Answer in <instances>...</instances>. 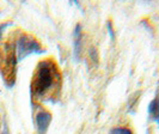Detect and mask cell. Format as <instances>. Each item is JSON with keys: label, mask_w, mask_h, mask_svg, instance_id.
Segmentation results:
<instances>
[{"label": "cell", "mask_w": 159, "mask_h": 134, "mask_svg": "<svg viewBox=\"0 0 159 134\" xmlns=\"http://www.w3.org/2000/svg\"><path fill=\"white\" fill-rule=\"evenodd\" d=\"M60 74L56 65L52 60L41 61L34 74L31 90L34 97L46 98L53 96L54 90L59 87Z\"/></svg>", "instance_id": "6da1fadb"}, {"label": "cell", "mask_w": 159, "mask_h": 134, "mask_svg": "<svg viewBox=\"0 0 159 134\" xmlns=\"http://www.w3.org/2000/svg\"><path fill=\"white\" fill-rule=\"evenodd\" d=\"M43 49L36 39L29 35L19 36L16 42V54L18 60H23L31 54H41Z\"/></svg>", "instance_id": "7a4b0ae2"}, {"label": "cell", "mask_w": 159, "mask_h": 134, "mask_svg": "<svg viewBox=\"0 0 159 134\" xmlns=\"http://www.w3.org/2000/svg\"><path fill=\"white\" fill-rule=\"evenodd\" d=\"M52 121V115L48 111H41L36 115V127L40 134H44L47 132L48 127Z\"/></svg>", "instance_id": "3957f363"}, {"label": "cell", "mask_w": 159, "mask_h": 134, "mask_svg": "<svg viewBox=\"0 0 159 134\" xmlns=\"http://www.w3.org/2000/svg\"><path fill=\"white\" fill-rule=\"evenodd\" d=\"M73 39H74V42H73V46H74V50H73V54H74V58L77 60L80 59V53H81V25L78 24L74 29V32H73Z\"/></svg>", "instance_id": "277c9868"}, {"label": "cell", "mask_w": 159, "mask_h": 134, "mask_svg": "<svg viewBox=\"0 0 159 134\" xmlns=\"http://www.w3.org/2000/svg\"><path fill=\"white\" fill-rule=\"evenodd\" d=\"M148 114H150L152 120L157 121L159 123V97L154 98L150 103V105H148Z\"/></svg>", "instance_id": "5b68a950"}, {"label": "cell", "mask_w": 159, "mask_h": 134, "mask_svg": "<svg viewBox=\"0 0 159 134\" xmlns=\"http://www.w3.org/2000/svg\"><path fill=\"white\" fill-rule=\"evenodd\" d=\"M110 134H133L130 129L125 128V127H117V128H114Z\"/></svg>", "instance_id": "8992f818"}, {"label": "cell", "mask_w": 159, "mask_h": 134, "mask_svg": "<svg viewBox=\"0 0 159 134\" xmlns=\"http://www.w3.org/2000/svg\"><path fill=\"white\" fill-rule=\"evenodd\" d=\"M7 26V24H4V25H1L0 26V37H1V34H2V31H4V29Z\"/></svg>", "instance_id": "52a82bcc"}]
</instances>
